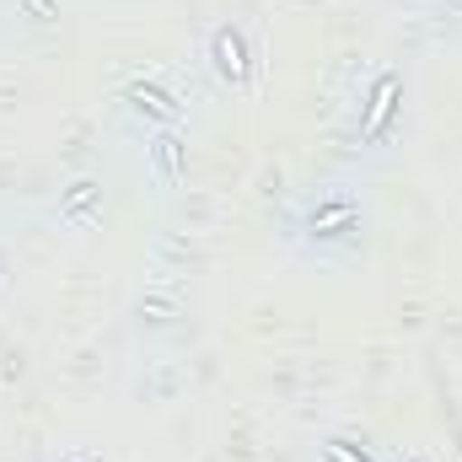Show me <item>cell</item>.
Here are the masks:
<instances>
[{"mask_svg": "<svg viewBox=\"0 0 462 462\" xmlns=\"http://www.w3.org/2000/svg\"><path fill=\"white\" fill-rule=\"evenodd\" d=\"M403 103H409V76L403 70H376L365 97H360V118H355V145L360 151H382L398 140L403 129Z\"/></svg>", "mask_w": 462, "mask_h": 462, "instance_id": "obj_1", "label": "cell"}, {"mask_svg": "<svg viewBox=\"0 0 462 462\" xmlns=\"http://www.w3.org/2000/svg\"><path fill=\"white\" fill-rule=\"evenodd\" d=\"M301 236L318 247V253H334V247H360L365 236V210L349 189L334 194H318L307 210H301Z\"/></svg>", "mask_w": 462, "mask_h": 462, "instance_id": "obj_2", "label": "cell"}, {"mask_svg": "<svg viewBox=\"0 0 462 462\" xmlns=\"http://www.w3.org/2000/svg\"><path fill=\"white\" fill-rule=\"evenodd\" d=\"M205 60H210V70H216L221 87H231V92H247V87H253V38H247V27H242L236 16L210 27Z\"/></svg>", "mask_w": 462, "mask_h": 462, "instance_id": "obj_3", "label": "cell"}, {"mask_svg": "<svg viewBox=\"0 0 462 462\" xmlns=\"http://www.w3.org/2000/svg\"><path fill=\"white\" fill-rule=\"evenodd\" d=\"M124 103H129V114L151 118L156 129H172V124L183 118V103H178L162 81H129V87H124Z\"/></svg>", "mask_w": 462, "mask_h": 462, "instance_id": "obj_4", "label": "cell"}, {"mask_svg": "<svg viewBox=\"0 0 462 462\" xmlns=\"http://www.w3.org/2000/svg\"><path fill=\"white\" fill-rule=\"evenodd\" d=\"M145 156H151V172H156L167 189H178V183L189 178V140H183L178 129H156V134L145 140Z\"/></svg>", "mask_w": 462, "mask_h": 462, "instance_id": "obj_5", "label": "cell"}, {"mask_svg": "<svg viewBox=\"0 0 462 462\" xmlns=\"http://www.w3.org/2000/svg\"><path fill=\"white\" fill-rule=\"evenodd\" d=\"M97 183L92 178H81V183H70V194H65V205H60V216L65 221H76V226H92L97 221Z\"/></svg>", "mask_w": 462, "mask_h": 462, "instance_id": "obj_6", "label": "cell"}, {"mask_svg": "<svg viewBox=\"0 0 462 462\" xmlns=\"http://www.w3.org/2000/svg\"><path fill=\"white\" fill-rule=\"evenodd\" d=\"M318 457L323 462H376L371 447L355 441V436H323V441H318Z\"/></svg>", "mask_w": 462, "mask_h": 462, "instance_id": "obj_7", "label": "cell"}, {"mask_svg": "<svg viewBox=\"0 0 462 462\" xmlns=\"http://www.w3.org/2000/svg\"><path fill=\"white\" fill-rule=\"evenodd\" d=\"M27 11H32L38 22H54V16H60V11H54V0H27Z\"/></svg>", "mask_w": 462, "mask_h": 462, "instance_id": "obj_8", "label": "cell"}, {"mask_svg": "<svg viewBox=\"0 0 462 462\" xmlns=\"http://www.w3.org/2000/svg\"><path fill=\"white\" fill-rule=\"evenodd\" d=\"M70 462H103V457H92V452H87V457H70Z\"/></svg>", "mask_w": 462, "mask_h": 462, "instance_id": "obj_9", "label": "cell"}, {"mask_svg": "<svg viewBox=\"0 0 462 462\" xmlns=\"http://www.w3.org/2000/svg\"><path fill=\"white\" fill-rule=\"evenodd\" d=\"M409 462H430V457H409Z\"/></svg>", "mask_w": 462, "mask_h": 462, "instance_id": "obj_10", "label": "cell"}, {"mask_svg": "<svg viewBox=\"0 0 462 462\" xmlns=\"http://www.w3.org/2000/svg\"><path fill=\"white\" fill-rule=\"evenodd\" d=\"M447 5H457V0H447Z\"/></svg>", "mask_w": 462, "mask_h": 462, "instance_id": "obj_11", "label": "cell"}]
</instances>
